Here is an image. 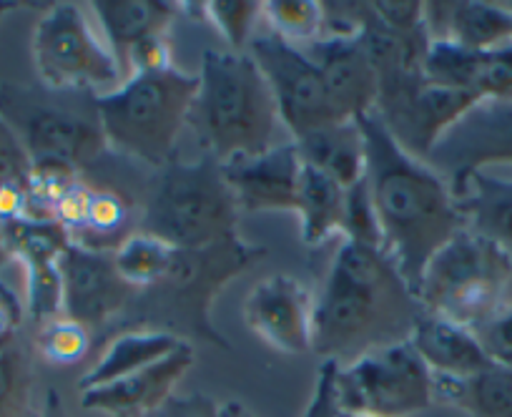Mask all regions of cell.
Returning a JSON list of instances; mask_svg holds the SVG:
<instances>
[{"label":"cell","mask_w":512,"mask_h":417,"mask_svg":"<svg viewBox=\"0 0 512 417\" xmlns=\"http://www.w3.org/2000/svg\"><path fill=\"white\" fill-rule=\"evenodd\" d=\"M367 151V181L377 214L382 247L397 264L412 292L420 287L427 262L467 229L450 184L425 161L407 154L377 114L357 119Z\"/></svg>","instance_id":"obj_1"},{"label":"cell","mask_w":512,"mask_h":417,"mask_svg":"<svg viewBox=\"0 0 512 417\" xmlns=\"http://www.w3.org/2000/svg\"><path fill=\"white\" fill-rule=\"evenodd\" d=\"M422 307L390 254L344 239L322 292L314 299L312 350L364 355L410 340Z\"/></svg>","instance_id":"obj_2"},{"label":"cell","mask_w":512,"mask_h":417,"mask_svg":"<svg viewBox=\"0 0 512 417\" xmlns=\"http://www.w3.org/2000/svg\"><path fill=\"white\" fill-rule=\"evenodd\" d=\"M189 121L206 156L219 164L254 159L282 146L277 136L284 124L274 93L246 51L204 53Z\"/></svg>","instance_id":"obj_3"},{"label":"cell","mask_w":512,"mask_h":417,"mask_svg":"<svg viewBox=\"0 0 512 417\" xmlns=\"http://www.w3.org/2000/svg\"><path fill=\"white\" fill-rule=\"evenodd\" d=\"M199 91V73L166 68L134 73L118 88L93 96L108 149L164 169L174 161L176 141L189 121Z\"/></svg>","instance_id":"obj_4"},{"label":"cell","mask_w":512,"mask_h":417,"mask_svg":"<svg viewBox=\"0 0 512 417\" xmlns=\"http://www.w3.org/2000/svg\"><path fill=\"white\" fill-rule=\"evenodd\" d=\"M239 206L219 161H171L146 196L139 232L181 252H199L236 239Z\"/></svg>","instance_id":"obj_5"},{"label":"cell","mask_w":512,"mask_h":417,"mask_svg":"<svg viewBox=\"0 0 512 417\" xmlns=\"http://www.w3.org/2000/svg\"><path fill=\"white\" fill-rule=\"evenodd\" d=\"M93 96L0 83V124L16 136L31 166L56 164L76 171L106 149Z\"/></svg>","instance_id":"obj_6"},{"label":"cell","mask_w":512,"mask_h":417,"mask_svg":"<svg viewBox=\"0 0 512 417\" xmlns=\"http://www.w3.org/2000/svg\"><path fill=\"white\" fill-rule=\"evenodd\" d=\"M512 292V252L462 229L422 272L415 297L422 312L475 330L490 320Z\"/></svg>","instance_id":"obj_7"},{"label":"cell","mask_w":512,"mask_h":417,"mask_svg":"<svg viewBox=\"0 0 512 417\" xmlns=\"http://www.w3.org/2000/svg\"><path fill=\"white\" fill-rule=\"evenodd\" d=\"M334 397L342 412L369 417H407L435 400L432 372L410 340L384 345L334 370Z\"/></svg>","instance_id":"obj_8"},{"label":"cell","mask_w":512,"mask_h":417,"mask_svg":"<svg viewBox=\"0 0 512 417\" xmlns=\"http://www.w3.org/2000/svg\"><path fill=\"white\" fill-rule=\"evenodd\" d=\"M33 63L43 86L53 91H86L126 81L111 48L93 33L76 3H58L33 31Z\"/></svg>","instance_id":"obj_9"},{"label":"cell","mask_w":512,"mask_h":417,"mask_svg":"<svg viewBox=\"0 0 512 417\" xmlns=\"http://www.w3.org/2000/svg\"><path fill=\"white\" fill-rule=\"evenodd\" d=\"M246 53L267 78L274 101H277L279 119L287 134H292V141L349 121L339 114L317 63L307 56L302 46L287 41L269 28L259 36L254 33Z\"/></svg>","instance_id":"obj_10"},{"label":"cell","mask_w":512,"mask_h":417,"mask_svg":"<svg viewBox=\"0 0 512 417\" xmlns=\"http://www.w3.org/2000/svg\"><path fill=\"white\" fill-rule=\"evenodd\" d=\"M480 101L472 93L447 91L430 86L425 78H412L400 86L384 88L377 93V119L392 139L412 154L425 161L437 141Z\"/></svg>","instance_id":"obj_11"},{"label":"cell","mask_w":512,"mask_h":417,"mask_svg":"<svg viewBox=\"0 0 512 417\" xmlns=\"http://www.w3.org/2000/svg\"><path fill=\"white\" fill-rule=\"evenodd\" d=\"M427 166L450 184L455 199L475 171L490 164H512V101H477L435 144Z\"/></svg>","instance_id":"obj_12"},{"label":"cell","mask_w":512,"mask_h":417,"mask_svg":"<svg viewBox=\"0 0 512 417\" xmlns=\"http://www.w3.org/2000/svg\"><path fill=\"white\" fill-rule=\"evenodd\" d=\"M56 267L66 320L76 322L83 330L101 327L103 322H108L126 307L131 294L139 292L118 274L111 254L101 252V249H88L76 242H68Z\"/></svg>","instance_id":"obj_13"},{"label":"cell","mask_w":512,"mask_h":417,"mask_svg":"<svg viewBox=\"0 0 512 417\" xmlns=\"http://www.w3.org/2000/svg\"><path fill=\"white\" fill-rule=\"evenodd\" d=\"M314 299L292 274H272L251 287L244 302L249 330L287 355L312 352Z\"/></svg>","instance_id":"obj_14"},{"label":"cell","mask_w":512,"mask_h":417,"mask_svg":"<svg viewBox=\"0 0 512 417\" xmlns=\"http://www.w3.org/2000/svg\"><path fill=\"white\" fill-rule=\"evenodd\" d=\"M302 164L299 149L289 141L254 159L221 164V171L239 212H297Z\"/></svg>","instance_id":"obj_15"},{"label":"cell","mask_w":512,"mask_h":417,"mask_svg":"<svg viewBox=\"0 0 512 417\" xmlns=\"http://www.w3.org/2000/svg\"><path fill=\"white\" fill-rule=\"evenodd\" d=\"M191 367H194V350L181 345L179 350L146 370L81 392V405L83 410L103 412L111 417H146L169 402L174 387L184 380Z\"/></svg>","instance_id":"obj_16"},{"label":"cell","mask_w":512,"mask_h":417,"mask_svg":"<svg viewBox=\"0 0 512 417\" xmlns=\"http://www.w3.org/2000/svg\"><path fill=\"white\" fill-rule=\"evenodd\" d=\"M317 63L327 91L339 114L349 121L374 114L377 109V73L357 38H317L302 46Z\"/></svg>","instance_id":"obj_17"},{"label":"cell","mask_w":512,"mask_h":417,"mask_svg":"<svg viewBox=\"0 0 512 417\" xmlns=\"http://www.w3.org/2000/svg\"><path fill=\"white\" fill-rule=\"evenodd\" d=\"M435 41H452L467 51H492L512 43V3L440 0L432 13Z\"/></svg>","instance_id":"obj_18"},{"label":"cell","mask_w":512,"mask_h":417,"mask_svg":"<svg viewBox=\"0 0 512 417\" xmlns=\"http://www.w3.org/2000/svg\"><path fill=\"white\" fill-rule=\"evenodd\" d=\"M410 345L425 362L432 377H472L490 365L475 332L445 317L422 312L410 335Z\"/></svg>","instance_id":"obj_19"},{"label":"cell","mask_w":512,"mask_h":417,"mask_svg":"<svg viewBox=\"0 0 512 417\" xmlns=\"http://www.w3.org/2000/svg\"><path fill=\"white\" fill-rule=\"evenodd\" d=\"M91 11L101 23L108 48L126 76L131 51L146 38L164 36L169 23L179 13V6L166 0H98L91 3Z\"/></svg>","instance_id":"obj_20"},{"label":"cell","mask_w":512,"mask_h":417,"mask_svg":"<svg viewBox=\"0 0 512 417\" xmlns=\"http://www.w3.org/2000/svg\"><path fill=\"white\" fill-rule=\"evenodd\" d=\"M292 144L299 149L304 164L324 171L344 189H352L367 174V151H364V136L357 121L327 126Z\"/></svg>","instance_id":"obj_21"},{"label":"cell","mask_w":512,"mask_h":417,"mask_svg":"<svg viewBox=\"0 0 512 417\" xmlns=\"http://www.w3.org/2000/svg\"><path fill=\"white\" fill-rule=\"evenodd\" d=\"M186 345L179 335L174 332H161V330H141V332H126V335L116 337L103 352L101 362L93 370L78 380V390L86 392L93 387L108 385L121 377L134 375V372L146 370L154 362L164 360L174 350Z\"/></svg>","instance_id":"obj_22"},{"label":"cell","mask_w":512,"mask_h":417,"mask_svg":"<svg viewBox=\"0 0 512 417\" xmlns=\"http://www.w3.org/2000/svg\"><path fill=\"white\" fill-rule=\"evenodd\" d=\"M467 229L512 252V181L475 171L457 199Z\"/></svg>","instance_id":"obj_23"},{"label":"cell","mask_w":512,"mask_h":417,"mask_svg":"<svg viewBox=\"0 0 512 417\" xmlns=\"http://www.w3.org/2000/svg\"><path fill=\"white\" fill-rule=\"evenodd\" d=\"M435 400L450 402L472 417H512V367L490 365L472 377H432Z\"/></svg>","instance_id":"obj_24"},{"label":"cell","mask_w":512,"mask_h":417,"mask_svg":"<svg viewBox=\"0 0 512 417\" xmlns=\"http://www.w3.org/2000/svg\"><path fill=\"white\" fill-rule=\"evenodd\" d=\"M347 189L314 166L302 164L297 189V214L302 219V239L309 247L342 234Z\"/></svg>","instance_id":"obj_25"},{"label":"cell","mask_w":512,"mask_h":417,"mask_svg":"<svg viewBox=\"0 0 512 417\" xmlns=\"http://www.w3.org/2000/svg\"><path fill=\"white\" fill-rule=\"evenodd\" d=\"M118 274L136 289H151L169 274L176 249L144 232L128 234L111 252Z\"/></svg>","instance_id":"obj_26"},{"label":"cell","mask_w":512,"mask_h":417,"mask_svg":"<svg viewBox=\"0 0 512 417\" xmlns=\"http://www.w3.org/2000/svg\"><path fill=\"white\" fill-rule=\"evenodd\" d=\"M480 58L482 51H467L452 41H430L422 73H425V81L430 86L477 96L475 83L477 71H480Z\"/></svg>","instance_id":"obj_27"},{"label":"cell","mask_w":512,"mask_h":417,"mask_svg":"<svg viewBox=\"0 0 512 417\" xmlns=\"http://www.w3.org/2000/svg\"><path fill=\"white\" fill-rule=\"evenodd\" d=\"M262 13L274 33L297 46L322 36V6L317 0H269L262 3Z\"/></svg>","instance_id":"obj_28"},{"label":"cell","mask_w":512,"mask_h":417,"mask_svg":"<svg viewBox=\"0 0 512 417\" xmlns=\"http://www.w3.org/2000/svg\"><path fill=\"white\" fill-rule=\"evenodd\" d=\"M206 18L219 28L221 36L236 53H244L254 38V23L262 16V3L254 0H214L204 3Z\"/></svg>","instance_id":"obj_29"},{"label":"cell","mask_w":512,"mask_h":417,"mask_svg":"<svg viewBox=\"0 0 512 417\" xmlns=\"http://www.w3.org/2000/svg\"><path fill=\"white\" fill-rule=\"evenodd\" d=\"M11 340L0 342V417H23L28 400V367Z\"/></svg>","instance_id":"obj_30"},{"label":"cell","mask_w":512,"mask_h":417,"mask_svg":"<svg viewBox=\"0 0 512 417\" xmlns=\"http://www.w3.org/2000/svg\"><path fill=\"white\" fill-rule=\"evenodd\" d=\"M344 239L369 244V247H382V232H379L377 214H374L372 196H369L367 181H359L352 189H347V201H344Z\"/></svg>","instance_id":"obj_31"},{"label":"cell","mask_w":512,"mask_h":417,"mask_svg":"<svg viewBox=\"0 0 512 417\" xmlns=\"http://www.w3.org/2000/svg\"><path fill=\"white\" fill-rule=\"evenodd\" d=\"M38 350L53 365H71L78 362L88 350V335L81 325L71 320H53L43 327L38 337Z\"/></svg>","instance_id":"obj_32"},{"label":"cell","mask_w":512,"mask_h":417,"mask_svg":"<svg viewBox=\"0 0 512 417\" xmlns=\"http://www.w3.org/2000/svg\"><path fill=\"white\" fill-rule=\"evenodd\" d=\"M475 93L482 101H512V43L482 51Z\"/></svg>","instance_id":"obj_33"},{"label":"cell","mask_w":512,"mask_h":417,"mask_svg":"<svg viewBox=\"0 0 512 417\" xmlns=\"http://www.w3.org/2000/svg\"><path fill=\"white\" fill-rule=\"evenodd\" d=\"M472 332H475L487 360L495 362V365L512 367V302L505 304L500 312H495L490 320L482 322Z\"/></svg>","instance_id":"obj_34"},{"label":"cell","mask_w":512,"mask_h":417,"mask_svg":"<svg viewBox=\"0 0 512 417\" xmlns=\"http://www.w3.org/2000/svg\"><path fill=\"white\" fill-rule=\"evenodd\" d=\"M322 6V36L319 38H359L369 18V3L337 0Z\"/></svg>","instance_id":"obj_35"},{"label":"cell","mask_w":512,"mask_h":417,"mask_svg":"<svg viewBox=\"0 0 512 417\" xmlns=\"http://www.w3.org/2000/svg\"><path fill=\"white\" fill-rule=\"evenodd\" d=\"M369 8L384 26L402 36L425 28V3L422 0H377V3H369Z\"/></svg>","instance_id":"obj_36"},{"label":"cell","mask_w":512,"mask_h":417,"mask_svg":"<svg viewBox=\"0 0 512 417\" xmlns=\"http://www.w3.org/2000/svg\"><path fill=\"white\" fill-rule=\"evenodd\" d=\"M123 219H126V206H123V201L118 199V196L93 194L91 212H88L86 227H83L81 232L91 229V232L106 237V234L116 232V229L121 227Z\"/></svg>","instance_id":"obj_37"},{"label":"cell","mask_w":512,"mask_h":417,"mask_svg":"<svg viewBox=\"0 0 512 417\" xmlns=\"http://www.w3.org/2000/svg\"><path fill=\"white\" fill-rule=\"evenodd\" d=\"M334 370H337V360H327L319 367L317 387H314V397L304 417H339V405L334 397Z\"/></svg>","instance_id":"obj_38"},{"label":"cell","mask_w":512,"mask_h":417,"mask_svg":"<svg viewBox=\"0 0 512 417\" xmlns=\"http://www.w3.org/2000/svg\"><path fill=\"white\" fill-rule=\"evenodd\" d=\"M179 417H211V412H204L201 407H196V402H189V405L181 407Z\"/></svg>","instance_id":"obj_39"},{"label":"cell","mask_w":512,"mask_h":417,"mask_svg":"<svg viewBox=\"0 0 512 417\" xmlns=\"http://www.w3.org/2000/svg\"><path fill=\"white\" fill-rule=\"evenodd\" d=\"M13 8H18L16 3H0V21L8 16V11H13Z\"/></svg>","instance_id":"obj_40"},{"label":"cell","mask_w":512,"mask_h":417,"mask_svg":"<svg viewBox=\"0 0 512 417\" xmlns=\"http://www.w3.org/2000/svg\"><path fill=\"white\" fill-rule=\"evenodd\" d=\"M339 417H369V415H352V412H342V410H339Z\"/></svg>","instance_id":"obj_41"},{"label":"cell","mask_w":512,"mask_h":417,"mask_svg":"<svg viewBox=\"0 0 512 417\" xmlns=\"http://www.w3.org/2000/svg\"><path fill=\"white\" fill-rule=\"evenodd\" d=\"M8 340H11V337H8ZM3 342H6V340H3Z\"/></svg>","instance_id":"obj_42"}]
</instances>
